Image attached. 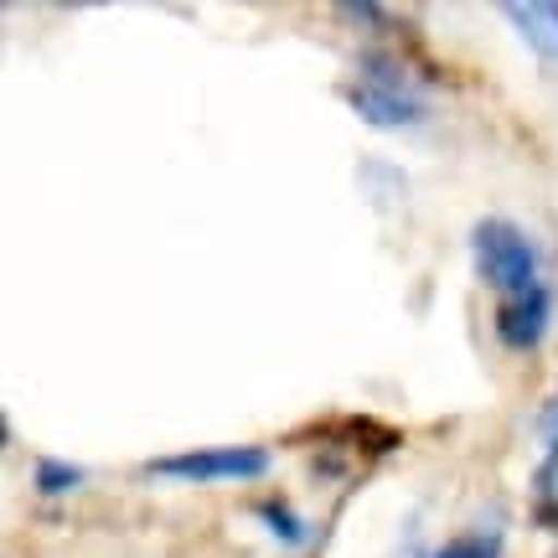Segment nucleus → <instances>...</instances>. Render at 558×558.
Segmentation results:
<instances>
[{
    "label": "nucleus",
    "instance_id": "3",
    "mask_svg": "<svg viewBox=\"0 0 558 558\" xmlns=\"http://www.w3.org/2000/svg\"><path fill=\"white\" fill-rule=\"evenodd\" d=\"M341 99L352 104V114L362 124H373V130H414L424 124V99H418V88H403V83H373V78H357L347 83V94Z\"/></svg>",
    "mask_w": 558,
    "mask_h": 558
},
{
    "label": "nucleus",
    "instance_id": "8",
    "mask_svg": "<svg viewBox=\"0 0 558 558\" xmlns=\"http://www.w3.org/2000/svg\"><path fill=\"white\" fill-rule=\"evenodd\" d=\"M32 486H37V497H68V492L83 486V465H68V460H58V456H41L37 471H32Z\"/></svg>",
    "mask_w": 558,
    "mask_h": 558
},
{
    "label": "nucleus",
    "instance_id": "6",
    "mask_svg": "<svg viewBox=\"0 0 558 558\" xmlns=\"http://www.w3.org/2000/svg\"><path fill=\"white\" fill-rule=\"evenodd\" d=\"M501 543H507L501 522H476V527L456 533L450 543H439L429 558H501Z\"/></svg>",
    "mask_w": 558,
    "mask_h": 558
},
{
    "label": "nucleus",
    "instance_id": "5",
    "mask_svg": "<svg viewBox=\"0 0 558 558\" xmlns=\"http://www.w3.org/2000/svg\"><path fill=\"white\" fill-rule=\"evenodd\" d=\"M501 16L558 73V0H501Z\"/></svg>",
    "mask_w": 558,
    "mask_h": 558
},
{
    "label": "nucleus",
    "instance_id": "9",
    "mask_svg": "<svg viewBox=\"0 0 558 558\" xmlns=\"http://www.w3.org/2000/svg\"><path fill=\"white\" fill-rule=\"evenodd\" d=\"M254 518H259V522H264V533H275V538L284 543V548H300V543L311 538L305 518H300V512H290L284 501H259V507H254Z\"/></svg>",
    "mask_w": 558,
    "mask_h": 558
},
{
    "label": "nucleus",
    "instance_id": "7",
    "mask_svg": "<svg viewBox=\"0 0 558 558\" xmlns=\"http://www.w3.org/2000/svg\"><path fill=\"white\" fill-rule=\"evenodd\" d=\"M538 492L548 497L558 486V383H554V399L543 403V414H538Z\"/></svg>",
    "mask_w": 558,
    "mask_h": 558
},
{
    "label": "nucleus",
    "instance_id": "4",
    "mask_svg": "<svg viewBox=\"0 0 558 558\" xmlns=\"http://www.w3.org/2000/svg\"><path fill=\"white\" fill-rule=\"evenodd\" d=\"M548 326H554V290H548V284L527 290L522 300H501L497 337L507 352H533V347H543Z\"/></svg>",
    "mask_w": 558,
    "mask_h": 558
},
{
    "label": "nucleus",
    "instance_id": "1",
    "mask_svg": "<svg viewBox=\"0 0 558 558\" xmlns=\"http://www.w3.org/2000/svg\"><path fill=\"white\" fill-rule=\"evenodd\" d=\"M471 259H476V275L486 279L501 300H522L527 290L548 284V279H543L538 243L527 239L512 218H481L476 228H471Z\"/></svg>",
    "mask_w": 558,
    "mask_h": 558
},
{
    "label": "nucleus",
    "instance_id": "10",
    "mask_svg": "<svg viewBox=\"0 0 558 558\" xmlns=\"http://www.w3.org/2000/svg\"><path fill=\"white\" fill-rule=\"evenodd\" d=\"M337 16L341 21H367V32H383L388 11H383V5H373V0H357V5L347 0V5H337Z\"/></svg>",
    "mask_w": 558,
    "mask_h": 558
},
{
    "label": "nucleus",
    "instance_id": "2",
    "mask_svg": "<svg viewBox=\"0 0 558 558\" xmlns=\"http://www.w3.org/2000/svg\"><path fill=\"white\" fill-rule=\"evenodd\" d=\"M275 465L264 445H207V450H181L156 456L145 471L160 481H186V486H218V481H259Z\"/></svg>",
    "mask_w": 558,
    "mask_h": 558
}]
</instances>
